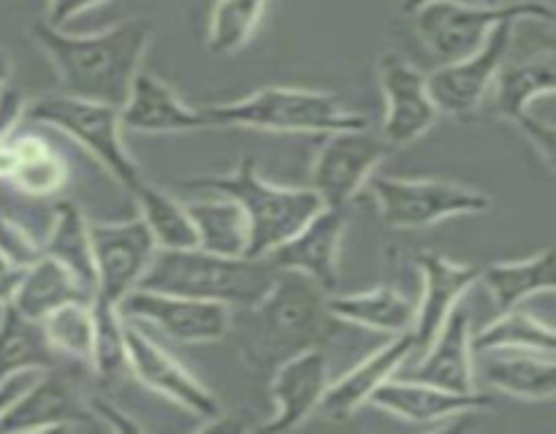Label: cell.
I'll list each match as a JSON object with an SVG mask.
<instances>
[{"label": "cell", "mask_w": 556, "mask_h": 434, "mask_svg": "<svg viewBox=\"0 0 556 434\" xmlns=\"http://www.w3.org/2000/svg\"><path fill=\"white\" fill-rule=\"evenodd\" d=\"M188 215L193 220L195 247L217 255H248L250 222L237 201L217 193H204V199L188 201Z\"/></svg>", "instance_id": "obj_31"}, {"label": "cell", "mask_w": 556, "mask_h": 434, "mask_svg": "<svg viewBox=\"0 0 556 434\" xmlns=\"http://www.w3.org/2000/svg\"><path fill=\"white\" fill-rule=\"evenodd\" d=\"M369 405L400 418V421L413 423V426H440V423L454 421V418L486 412L494 405V399L486 391L476 388L459 394V391L394 374L369 396Z\"/></svg>", "instance_id": "obj_17"}, {"label": "cell", "mask_w": 556, "mask_h": 434, "mask_svg": "<svg viewBox=\"0 0 556 434\" xmlns=\"http://www.w3.org/2000/svg\"><path fill=\"white\" fill-rule=\"evenodd\" d=\"M92 293L52 258H38L20 271V282L11 296V307L30 320H43L49 312L68 302H90Z\"/></svg>", "instance_id": "obj_27"}, {"label": "cell", "mask_w": 556, "mask_h": 434, "mask_svg": "<svg viewBox=\"0 0 556 434\" xmlns=\"http://www.w3.org/2000/svg\"><path fill=\"white\" fill-rule=\"evenodd\" d=\"M33 378H36V372H25V374H14V378H9L5 383H0V416H3L5 407H9L22 391H25V385L30 383Z\"/></svg>", "instance_id": "obj_41"}, {"label": "cell", "mask_w": 556, "mask_h": 434, "mask_svg": "<svg viewBox=\"0 0 556 434\" xmlns=\"http://www.w3.org/2000/svg\"><path fill=\"white\" fill-rule=\"evenodd\" d=\"M152 36L155 25L147 16H134L85 36L65 33L63 27H52L43 20L30 27V38L49 58L65 95L117 108L123 106L134 76L141 71Z\"/></svg>", "instance_id": "obj_2"}, {"label": "cell", "mask_w": 556, "mask_h": 434, "mask_svg": "<svg viewBox=\"0 0 556 434\" xmlns=\"http://www.w3.org/2000/svg\"><path fill=\"white\" fill-rule=\"evenodd\" d=\"M60 356L49 345L41 320H30L11 304L0 307V383L14 374L58 369Z\"/></svg>", "instance_id": "obj_28"}, {"label": "cell", "mask_w": 556, "mask_h": 434, "mask_svg": "<svg viewBox=\"0 0 556 434\" xmlns=\"http://www.w3.org/2000/svg\"><path fill=\"white\" fill-rule=\"evenodd\" d=\"M472 350H538L556 356V340L546 320L535 318L521 307H510L497 312L492 323H486L472 336Z\"/></svg>", "instance_id": "obj_33"}, {"label": "cell", "mask_w": 556, "mask_h": 434, "mask_svg": "<svg viewBox=\"0 0 556 434\" xmlns=\"http://www.w3.org/2000/svg\"><path fill=\"white\" fill-rule=\"evenodd\" d=\"M90 302H68L41 320L43 334L58 356L74 358L87 369H90L92 342H96V318H92Z\"/></svg>", "instance_id": "obj_34"}, {"label": "cell", "mask_w": 556, "mask_h": 434, "mask_svg": "<svg viewBox=\"0 0 556 434\" xmlns=\"http://www.w3.org/2000/svg\"><path fill=\"white\" fill-rule=\"evenodd\" d=\"M329 385V361L324 347L296 353L271 369V399L275 412L258 426V432H293L318 412Z\"/></svg>", "instance_id": "obj_18"}, {"label": "cell", "mask_w": 556, "mask_h": 434, "mask_svg": "<svg viewBox=\"0 0 556 434\" xmlns=\"http://www.w3.org/2000/svg\"><path fill=\"white\" fill-rule=\"evenodd\" d=\"M22 119L47 125V128L68 136L92 161L101 163L106 174H112L125 190H130L144 179V171L125 146L117 106L54 92V95H41L33 103H25Z\"/></svg>", "instance_id": "obj_6"}, {"label": "cell", "mask_w": 556, "mask_h": 434, "mask_svg": "<svg viewBox=\"0 0 556 434\" xmlns=\"http://www.w3.org/2000/svg\"><path fill=\"white\" fill-rule=\"evenodd\" d=\"M416 33L440 63H454L476 52L500 22H554V9L543 0H510V3L467 5L443 0L410 14Z\"/></svg>", "instance_id": "obj_7"}, {"label": "cell", "mask_w": 556, "mask_h": 434, "mask_svg": "<svg viewBox=\"0 0 556 434\" xmlns=\"http://www.w3.org/2000/svg\"><path fill=\"white\" fill-rule=\"evenodd\" d=\"M391 152L394 150L389 141L369 130V125L326 133L309 168V188L318 193L324 206H351Z\"/></svg>", "instance_id": "obj_9"}, {"label": "cell", "mask_w": 556, "mask_h": 434, "mask_svg": "<svg viewBox=\"0 0 556 434\" xmlns=\"http://www.w3.org/2000/svg\"><path fill=\"white\" fill-rule=\"evenodd\" d=\"M117 309L123 318L134 320V323L155 326L172 340L190 342V345L226 340L233 318V309L223 307V304L150 291V288H134L117 304Z\"/></svg>", "instance_id": "obj_13"}, {"label": "cell", "mask_w": 556, "mask_h": 434, "mask_svg": "<svg viewBox=\"0 0 556 434\" xmlns=\"http://www.w3.org/2000/svg\"><path fill=\"white\" fill-rule=\"evenodd\" d=\"M329 293L299 271L277 269L275 282L253 307L233 309L231 331L239 356L255 372H269L286 358L324 347L340 320L329 312Z\"/></svg>", "instance_id": "obj_1"}, {"label": "cell", "mask_w": 556, "mask_h": 434, "mask_svg": "<svg viewBox=\"0 0 556 434\" xmlns=\"http://www.w3.org/2000/svg\"><path fill=\"white\" fill-rule=\"evenodd\" d=\"M43 242V255L58 260L90 293H96V264H92L90 220L74 201H58L52 209V228Z\"/></svg>", "instance_id": "obj_30"}, {"label": "cell", "mask_w": 556, "mask_h": 434, "mask_svg": "<svg viewBox=\"0 0 556 434\" xmlns=\"http://www.w3.org/2000/svg\"><path fill=\"white\" fill-rule=\"evenodd\" d=\"M9 76H11V60L9 54L0 49V90H3V85H9Z\"/></svg>", "instance_id": "obj_43"}, {"label": "cell", "mask_w": 556, "mask_h": 434, "mask_svg": "<svg viewBox=\"0 0 556 434\" xmlns=\"http://www.w3.org/2000/svg\"><path fill=\"white\" fill-rule=\"evenodd\" d=\"M516 25L519 22H500L476 52L454 60V63H440V68L427 74L429 92H432L440 114L456 119H476L478 108L492 92V81L500 65L514 49Z\"/></svg>", "instance_id": "obj_10"}, {"label": "cell", "mask_w": 556, "mask_h": 434, "mask_svg": "<svg viewBox=\"0 0 556 434\" xmlns=\"http://www.w3.org/2000/svg\"><path fill=\"white\" fill-rule=\"evenodd\" d=\"M483 285L489 288L497 312L510 307H521L527 298L538 293L554 291L556 285V260L554 250L546 247L535 255L519 260H497V264L481 269Z\"/></svg>", "instance_id": "obj_29"}, {"label": "cell", "mask_w": 556, "mask_h": 434, "mask_svg": "<svg viewBox=\"0 0 556 434\" xmlns=\"http://www.w3.org/2000/svg\"><path fill=\"white\" fill-rule=\"evenodd\" d=\"M185 188L217 193L237 201L250 222V258H266L277 244L291 239L324 206L313 188H286L266 182L253 157H242L233 171L185 179Z\"/></svg>", "instance_id": "obj_4"}, {"label": "cell", "mask_w": 556, "mask_h": 434, "mask_svg": "<svg viewBox=\"0 0 556 434\" xmlns=\"http://www.w3.org/2000/svg\"><path fill=\"white\" fill-rule=\"evenodd\" d=\"M123 336L130 378H136L144 388L155 391L157 396L174 401L182 410L204 418V429L212 421H220L223 407L217 396L185 363H179L161 342L152 340L139 323L128 318L123 323Z\"/></svg>", "instance_id": "obj_11"}, {"label": "cell", "mask_w": 556, "mask_h": 434, "mask_svg": "<svg viewBox=\"0 0 556 434\" xmlns=\"http://www.w3.org/2000/svg\"><path fill=\"white\" fill-rule=\"evenodd\" d=\"M109 3V0H47V25L63 27L74 16L85 14V11L98 9V5Z\"/></svg>", "instance_id": "obj_39"}, {"label": "cell", "mask_w": 556, "mask_h": 434, "mask_svg": "<svg viewBox=\"0 0 556 434\" xmlns=\"http://www.w3.org/2000/svg\"><path fill=\"white\" fill-rule=\"evenodd\" d=\"M351 226L348 206H320L291 239L277 244L266 258L282 271H299L318 282L326 293L340 285L342 239Z\"/></svg>", "instance_id": "obj_16"}, {"label": "cell", "mask_w": 556, "mask_h": 434, "mask_svg": "<svg viewBox=\"0 0 556 434\" xmlns=\"http://www.w3.org/2000/svg\"><path fill=\"white\" fill-rule=\"evenodd\" d=\"M554 87L556 74L552 54L543 60H527V63H503L492 81L494 114L505 123L516 125L530 139V144L543 157L548 171H554V125L535 117L532 103L552 95Z\"/></svg>", "instance_id": "obj_15"}, {"label": "cell", "mask_w": 556, "mask_h": 434, "mask_svg": "<svg viewBox=\"0 0 556 434\" xmlns=\"http://www.w3.org/2000/svg\"><path fill=\"white\" fill-rule=\"evenodd\" d=\"M92 421L87 401L74 394L58 369L38 372L0 416V432H52L79 429Z\"/></svg>", "instance_id": "obj_19"}, {"label": "cell", "mask_w": 556, "mask_h": 434, "mask_svg": "<svg viewBox=\"0 0 556 434\" xmlns=\"http://www.w3.org/2000/svg\"><path fill=\"white\" fill-rule=\"evenodd\" d=\"M486 3H492V5H494V3H503V0H486Z\"/></svg>", "instance_id": "obj_45"}, {"label": "cell", "mask_w": 556, "mask_h": 434, "mask_svg": "<svg viewBox=\"0 0 556 434\" xmlns=\"http://www.w3.org/2000/svg\"><path fill=\"white\" fill-rule=\"evenodd\" d=\"M378 79L386 98L380 136L389 141L391 150H400L421 139L438 123V103L429 92L427 74L410 58L394 49L378 58Z\"/></svg>", "instance_id": "obj_14"}, {"label": "cell", "mask_w": 556, "mask_h": 434, "mask_svg": "<svg viewBox=\"0 0 556 434\" xmlns=\"http://www.w3.org/2000/svg\"><path fill=\"white\" fill-rule=\"evenodd\" d=\"M0 179L27 195H58L68 182L65 157L38 133H20V125L0 141Z\"/></svg>", "instance_id": "obj_24"}, {"label": "cell", "mask_w": 556, "mask_h": 434, "mask_svg": "<svg viewBox=\"0 0 556 434\" xmlns=\"http://www.w3.org/2000/svg\"><path fill=\"white\" fill-rule=\"evenodd\" d=\"M96 293L92 296L117 307L134 288H139L157 244L139 215L130 220H90Z\"/></svg>", "instance_id": "obj_12"}, {"label": "cell", "mask_w": 556, "mask_h": 434, "mask_svg": "<svg viewBox=\"0 0 556 434\" xmlns=\"http://www.w3.org/2000/svg\"><path fill=\"white\" fill-rule=\"evenodd\" d=\"M432 3H443V0H405V3H402V11H405V14H416L418 9Z\"/></svg>", "instance_id": "obj_44"}, {"label": "cell", "mask_w": 556, "mask_h": 434, "mask_svg": "<svg viewBox=\"0 0 556 434\" xmlns=\"http://www.w3.org/2000/svg\"><path fill=\"white\" fill-rule=\"evenodd\" d=\"M119 123L123 130L134 133H188L210 128L204 108L185 103L172 85L150 71H139L130 81L128 95L119 106Z\"/></svg>", "instance_id": "obj_22"}, {"label": "cell", "mask_w": 556, "mask_h": 434, "mask_svg": "<svg viewBox=\"0 0 556 434\" xmlns=\"http://www.w3.org/2000/svg\"><path fill=\"white\" fill-rule=\"evenodd\" d=\"M329 312L340 323L364 326L383 334H407L416 323V298L405 296L394 285H378L358 293H329Z\"/></svg>", "instance_id": "obj_25"}, {"label": "cell", "mask_w": 556, "mask_h": 434, "mask_svg": "<svg viewBox=\"0 0 556 434\" xmlns=\"http://www.w3.org/2000/svg\"><path fill=\"white\" fill-rule=\"evenodd\" d=\"M483 378L492 388L527 401H546L556 394V356L538 350H489Z\"/></svg>", "instance_id": "obj_26"}, {"label": "cell", "mask_w": 556, "mask_h": 434, "mask_svg": "<svg viewBox=\"0 0 556 434\" xmlns=\"http://www.w3.org/2000/svg\"><path fill=\"white\" fill-rule=\"evenodd\" d=\"M416 266L421 271V298H418L416 323H413V340L418 350L432 342L440 326L462 304L465 293L481 280V266L459 264L434 250H424L416 255Z\"/></svg>", "instance_id": "obj_21"}, {"label": "cell", "mask_w": 556, "mask_h": 434, "mask_svg": "<svg viewBox=\"0 0 556 434\" xmlns=\"http://www.w3.org/2000/svg\"><path fill=\"white\" fill-rule=\"evenodd\" d=\"M92 318H96V342H92L90 369L101 383H117L128 378V353H125L123 323L125 318L114 304L92 296Z\"/></svg>", "instance_id": "obj_35"}, {"label": "cell", "mask_w": 556, "mask_h": 434, "mask_svg": "<svg viewBox=\"0 0 556 434\" xmlns=\"http://www.w3.org/2000/svg\"><path fill=\"white\" fill-rule=\"evenodd\" d=\"M413 353H418L413 331L396 334L394 340L386 342V345L378 347L375 353H369V356L364 358V361H358L356 367L348 369L340 380H334V383L329 380L324 399H320L318 416L331 423L351 421L364 405H369V396H372L386 380L400 374V369L405 367V361Z\"/></svg>", "instance_id": "obj_20"}, {"label": "cell", "mask_w": 556, "mask_h": 434, "mask_svg": "<svg viewBox=\"0 0 556 434\" xmlns=\"http://www.w3.org/2000/svg\"><path fill=\"white\" fill-rule=\"evenodd\" d=\"M0 271H5V266H3V260H0Z\"/></svg>", "instance_id": "obj_46"}, {"label": "cell", "mask_w": 556, "mask_h": 434, "mask_svg": "<svg viewBox=\"0 0 556 434\" xmlns=\"http://www.w3.org/2000/svg\"><path fill=\"white\" fill-rule=\"evenodd\" d=\"M470 326V312L459 304L445 318L432 342L424 347L421 361L410 372H405V378L459 391V394L476 391V350H472Z\"/></svg>", "instance_id": "obj_23"}, {"label": "cell", "mask_w": 556, "mask_h": 434, "mask_svg": "<svg viewBox=\"0 0 556 434\" xmlns=\"http://www.w3.org/2000/svg\"><path fill=\"white\" fill-rule=\"evenodd\" d=\"M16 282H20V271H11V269L0 271V307L11 302Z\"/></svg>", "instance_id": "obj_42"}, {"label": "cell", "mask_w": 556, "mask_h": 434, "mask_svg": "<svg viewBox=\"0 0 556 434\" xmlns=\"http://www.w3.org/2000/svg\"><path fill=\"white\" fill-rule=\"evenodd\" d=\"M369 195L378 204L380 220L389 228H429L451 217L483 215L492 209V199L483 190L448 179H402L372 174Z\"/></svg>", "instance_id": "obj_8"}, {"label": "cell", "mask_w": 556, "mask_h": 434, "mask_svg": "<svg viewBox=\"0 0 556 434\" xmlns=\"http://www.w3.org/2000/svg\"><path fill=\"white\" fill-rule=\"evenodd\" d=\"M128 193L139 204V217L150 228L157 250H185L199 244L193 220H190L188 206L182 201L174 199L172 193L161 190L157 184L147 182V179L134 184Z\"/></svg>", "instance_id": "obj_32"}, {"label": "cell", "mask_w": 556, "mask_h": 434, "mask_svg": "<svg viewBox=\"0 0 556 434\" xmlns=\"http://www.w3.org/2000/svg\"><path fill=\"white\" fill-rule=\"evenodd\" d=\"M266 0H217L210 16L206 47L212 54H237L261 25Z\"/></svg>", "instance_id": "obj_36"}, {"label": "cell", "mask_w": 556, "mask_h": 434, "mask_svg": "<svg viewBox=\"0 0 556 434\" xmlns=\"http://www.w3.org/2000/svg\"><path fill=\"white\" fill-rule=\"evenodd\" d=\"M275 277L277 266L269 258L217 255L201 247L155 250L139 288L244 309L264 298Z\"/></svg>", "instance_id": "obj_3"}, {"label": "cell", "mask_w": 556, "mask_h": 434, "mask_svg": "<svg viewBox=\"0 0 556 434\" xmlns=\"http://www.w3.org/2000/svg\"><path fill=\"white\" fill-rule=\"evenodd\" d=\"M43 258V242L33 237L25 226L0 215V260L5 269L22 271Z\"/></svg>", "instance_id": "obj_37"}, {"label": "cell", "mask_w": 556, "mask_h": 434, "mask_svg": "<svg viewBox=\"0 0 556 434\" xmlns=\"http://www.w3.org/2000/svg\"><path fill=\"white\" fill-rule=\"evenodd\" d=\"M204 108L210 128H253L269 133L326 136L337 130L367 128L364 114L351 112L337 95L307 87H261L239 101Z\"/></svg>", "instance_id": "obj_5"}, {"label": "cell", "mask_w": 556, "mask_h": 434, "mask_svg": "<svg viewBox=\"0 0 556 434\" xmlns=\"http://www.w3.org/2000/svg\"><path fill=\"white\" fill-rule=\"evenodd\" d=\"M25 95H22L16 87L3 85L0 90V141L22 123V114H25Z\"/></svg>", "instance_id": "obj_38"}, {"label": "cell", "mask_w": 556, "mask_h": 434, "mask_svg": "<svg viewBox=\"0 0 556 434\" xmlns=\"http://www.w3.org/2000/svg\"><path fill=\"white\" fill-rule=\"evenodd\" d=\"M87 410H90V416L96 418L101 426H109V429H123V432H128V429H141L136 421H128V418L123 416V412L117 410V407L112 405L109 399H103V396H92V399H87Z\"/></svg>", "instance_id": "obj_40"}]
</instances>
